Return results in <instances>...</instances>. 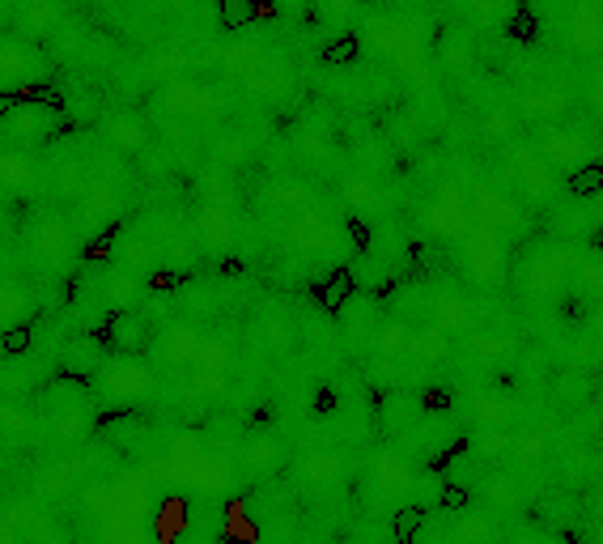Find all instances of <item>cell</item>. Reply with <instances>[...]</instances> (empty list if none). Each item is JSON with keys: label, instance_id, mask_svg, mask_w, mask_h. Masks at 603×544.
<instances>
[{"label": "cell", "instance_id": "cell-35", "mask_svg": "<svg viewBox=\"0 0 603 544\" xmlns=\"http://www.w3.org/2000/svg\"><path fill=\"white\" fill-rule=\"evenodd\" d=\"M201 192L208 197V204H226V197H230V166L201 170Z\"/></svg>", "mask_w": 603, "mask_h": 544}, {"label": "cell", "instance_id": "cell-4", "mask_svg": "<svg viewBox=\"0 0 603 544\" xmlns=\"http://www.w3.org/2000/svg\"><path fill=\"white\" fill-rule=\"evenodd\" d=\"M153 341V328L150 319L141 315V311H115L111 315V324H106V345L115 349L119 357H137V353H145Z\"/></svg>", "mask_w": 603, "mask_h": 544}, {"label": "cell", "instance_id": "cell-29", "mask_svg": "<svg viewBox=\"0 0 603 544\" xmlns=\"http://www.w3.org/2000/svg\"><path fill=\"white\" fill-rule=\"evenodd\" d=\"M196 222H201L204 243H213V248H217V243H226V239H230V208H226V204H204Z\"/></svg>", "mask_w": 603, "mask_h": 544}, {"label": "cell", "instance_id": "cell-21", "mask_svg": "<svg viewBox=\"0 0 603 544\" xmlns=\"http://www.w3.org/2000/svg\"><path fill=\"white\" fill-rule=\"evenodd\" d=\"M408 341H412V328L403 319H387L374 328V353L387 357V362H400L408 357Z\"/></svg>", "mask_w": 603, "mask_h": 544}, {"label": "cell", "instance_id": "cell-27", "mask_svg": "<svg viewBox=\"0 0 603 544\" xmlns=\"http://www.w3.org/2000/svg\"><path fill=\"white\" fill-rule=\"evenodd\" d=\"M565 192L574 200H591L603 192V162H587V166H578L574 175H565Z\"/></svg>", "mask_w": 603, "mask_h": 544}, {"label": "cell", "instance_id": "cell-42", "mask_svg": "<svg viewBox=\"0 0 603 544\" xmlns=\"http://www.w3.org/2000/svg\"><path fill=\"white\" fill-rule=\"evenodd\" d=\"M137 162H141V175H150V179H162L170 170V153L162 146H145L137 153Z\"/></svg>", "mask_w": 603, "mask_h": 544}, {"label": "cell", "instance_id": "cell-36", "mask_svg": "<svg viewBox=\"0 0 603 544\" xmlns=\"http://www.w3.org/2000/svg\"><path fill=\"white\" fill-rule=\"evenodd\" d=\"M302 472H306V481H328V477L341 472V459L332 451H315V455L302 459Z\"/></svg>", "mask_w": 603, "mask_h": 544}, {"label": "cell", "instance_id": "cell-12", "mask_svg": "<svg viewBox=\"0 0 603 544\" xmlns=\"http://www.w3.org/2000/svg\"><path fill=\"white\" fill-rule=\"evenodd\" d=\"M106 141L119 149V153L137 157L145 146H153L145 115H137V111H119V115H111V124H106Z\"/></svg>", "mask_w": 603, "mask_h": 544}, {"label": "cell", "instance_id": "cell-33", "mask_svg": "<svg viewBox=\"0 0 603 544\" xmlns=\"http://www.w3.org/2000/svg\"><path fill=\"white\" fill-rule=\"evenodd\" d=\"M315 13L328 26H349L352 17L361 13V0H315Z\"/></svg>", "mask_w": 603, "mask_h": 544}, {"label": "cell", "instance_id": "cell-46", "mask_svg": "<svg viewBox=\"0 0 603 544\" xmlns=\"http://www.w3.org/2000/svg\"><path fill=\"white\" fill-rule=\"evenodd\" d=\"M323 60H328V64H352V60H357V35H341L336 43H328Z\"/></svg>", "mask_w": 603, "mask_h": 544}, {"label": "cell", "instance_id": "cell-51", "mask_svg": "<svg viewBox=\"0 0 603 544\" xmlns=\"http://www.w3.org/2000/svg\"><path fill=\"white\" fill-rule=\"evenodd\" d=\"M591 332H595V341L603 345V302L595 306V311H591Z\"/></svg>", "mask_w": 603, "mask_h": 544}, {"label": "cell", "instance_id": "cell-34", "mask_svg": "<svg viewBox=\"0 0 603 544\" xmlns=\"http://www.w3.org/2000/svg\"><path fill=\"white\" fill-rule=\"evenodd\" d=\"M213 157H217V166H230L234 170V166L247 162V141L243 137H230V132L226 137H213Z\"/></svg>", "mask_w": 603, "mask_h": 544}, {"label": "cell", "instance_id": "cell-43", "mask_svg": "<svg viewBox=\"0 0 603 544\" xmlns=\"http://www.w3.org/2000/svg\"><path fill=\"white\" fill-rule=\"evenodd\" d=\"M536 459H544V439H514V451H510L514 468H531Z\"/></svg>", "mask_w": 603, "mask_h": 544}, {"label": "cell", "instance_id": "cell-5", "mask_svg": "<svg viewBox=\"0 0 603 544\" xmlns=\"http://www.w3.org/2000/svg\"><path fill=\"white\" fill-rule=\"evenodd\" d=\"M39 404H43V413H51V417H60V413H90L94 408V392L86 388V379L60 375V379H51L48 388L39 392Z\"/></svg>", "mask_w": 603, "mask_h": 544}, {"label": "cell", "instance_id": "cell-53", "mask_svg": "<svg viewBox=\"0 0 603 544\" xmlns=\"http://www.w3.org/2000/svg\"><path fill=\"white\" fill-rule=\"evenodd\" d=\"M0 544H13V532H9V528H0Z\"/></svg>", "mask_w": 603, "mask_h": 544}, {"label": "cell", "instance_id": "cell-8", "mask_svg": "<svg viewBox=\"0 0 603 544\" xmlns=\"http://www.w3.org/2000/svg\"><path fill=\"white\" fill-rule=\"evenodd\" d=\"M421 417H425V400L412 392H392V396H383V408H379V430H383V439H396L403 430H412Z\"/></svg>", "mask_w": 603, "mask_h": 544}, {"label": "cell", "instance_id": "cell-23", "mask_svg": "<svg viewBox=\"0 0 603 544\" xmlns=\"http://www.w3.org/2000/svg\"><path fill=\"white\" fill-rule=\"evenodd\" d=\"M99 370H102V345L99 341L81 337V341H73V345H68V353H64V375L86 379V375H99Z\"/></svg>", "mask_w": 603, "mask_h": 544}, {"label": "cell", "instance_id": "cell-50", "mask_svg": "<svg viewBox=\"0 0 603 544\" xmlns=\"http://www.w3.org/2000/svg\"><path fill=\"white\" fill-rule=\"evenodd\" d=\"M259 337H264L272 349H281L285 341H290V328H285L281 319H264V324H259Z\"/></svg>", "mask_w": 603, "mask_h": 544}, {"label": "cell", "instance_id": "cell-14", "mask_svg": "<svg viewBox=\"0 0 603 544\" xmlns=\"http://www.w3.org/2000/svg\"><path fill=\"white\" fill-rule=\"evenodd\" d=\"M201 332L192 328V324H170L166 332H162V357L170 362V366H183V362H196V353H201Z\"/></svg>", "mask_w": 603, "mask_h": 544}, {"label": "cell", "instance_id": "cell-3", "mask_svg": "<svg viewBox=\"0 0 603 544\" xmlns=\"http://www.w3.org/2000/svg\"><path fill=\"white\" fill-rule=\"evenodd\" d=\"M549 404H553L556 413H565V417L587 413L595 404V379L587 370H578V366L556 370L553 379H549Z\"/></svg>", "mask_w": 603, "mask_h": 544}, {"label": "cell", "instance_id": "cell-20", "mask_svg": "<svg viewBox=\"0 0 603 544\" xmlns=\"http://www.w3.org/2000/svg\"><path fill=\"white\" fill-rule=\"evenodd\" d=\"M472 417H476L480 430H510V421H514V404H510V396L485 392V396H476Z\"/></svg>", "mask_w": 603, "mask_h": 544}, {"label": "cell", "instance_id": "cell-19", "mask_svg": "<svg viewBox=\"0 0 603 544\" xmlns=\"http://www.w3.org/2000/svg\"><path fill=\"white\" fill-rule=\"evenodd\" d=\"M574 35H578V48L595 51L603 48V0H582L574 9Z\"/></svg>", "mask_w": 603, "mask_h": 544}, {"label": "cell", "instance_id": "cell-39", "mask_svg": "<svg viewBox=\"0 0 603 544\" xmlns=\"http://www.w3.org/2000/svg\"><path fill=\"white\" fill-rule=\"evenodd\" d=\"M106 298H111L119 311H128V306L137 302V277H132V273H111V281H106Z\"/></svg>", "mask_w": 603, "mask_h": 544}, {"label": "cell", "instance_id": "cell-37", "mask_svg": "<svg viewBox=\"0 0 603 544\" xmlns=\"http://www.w3.org/2000/svg\"><path fill=\"white\" fill-rule=\"evenodd\" d=\"M349 298H352V277L349 273H332V281L319 290V302H323L328 311H341Z\"/></svg>", "mask_w": 603, "mask_h": 544}, {"label": "cell", "instance_id": "cell-45", "mask_svg": "<svg viewBox=\"0 0 603 544\" xmlns=\"http://www.w3.org/2000/svg\"><path fill=\"white\" fill-rule=\"evenodd\" d=\"M35 490L48 497H60L68 490V472H64V468H43V472L35 477Z\"/></svg>", "mask_w": 603, "mask_h": 544}, {"label": "cell", "instance_id": "cell-13", "mask_svg": "<svg viewBox=\"0 0 603 544\" xmlns=\"http://www.w3.org/2000/svg\"><path fill=\"white\" fill-rule=\"evenodd\" d=\"M447 353H451V332H442L438 324H421V328H412L408 357H416V362L434 366V362H447Z\"/></svg>", "mask_w": 603, "mask_h": 544}, {"label": "cell", "instance_id": "cell-16", "mask_svg": "<svg viewBox=\"0 0 603 544\" xmlns=\"http://www.w3.org/2000/svg\"><path fill=\"white\" fill-rule=\"evenodd\" d=\"M434 51H438V64H442L447 73H463V68H472V60H476V43H472L467 30H447Z\"/></svg>", "mask_w": 603, "mask_h": 544}, {"label": "cell", "instance_id": "cell-11", "mask_svg": "<svg viewBox=\"0 0 603 544\" xmlns=\"http://www.w3.org/2000/svg\"><path fill=\"white\" fill-rule=\"evenodd\" d=\"M514 166H518V188L536 200V204H549V200H553V166H549L540 153L518 149V153H514Z\"/></svg>", "mask_w": 603, "mask_h": 544}, {"label": "cell", "instance_id": "cell-6", "mask_svg": "<svg viewBox=\"0 0 603 544\" xmlns=\"http://www.w3.org/2000/svg\"><path fill=\"white\" fill-rule=\"evenodd\" d=\"M99 375L106 400H137L150 392V370L137 357H119L115 366H102Z\"/></svg>", "mask_w": 603, "mask_h": 544}, {"label": "cell", "instance_id": "cell-1", "mask_svg": "<svg viewBox=\"0 0 603 544\" xmlns=\"http://www.w3.org/2000/svg\"><path fill=\"white\" fill-rule=\"evenodd\" d=\"M454 243H459V251H463V277H472V281L485 286V290L502 277V243H498L493 230H485V226H467Z\"/></svg>", "mask_w": 603, "mask_h": 544}, {"label": "cell", "instance_id": "cell-47", "mask_svg": "<svg viewBox=\"0 0 603 544\" xmlns=\"http://www.w3.org/2000/svg\"><path fill=\"white\" fill-rule=\"evenodd\" d=\"M345 200H349L352 208H370V204H374L379 197H374V184L357 175V179H349V184H345Z\"/></svg>", "mask_w": 603, "mask_h": 544}, {"label": "cell", "instance_id": "cell-38", "mask_svg": "<svg viewBox=\"0 0 603 544\" xmlns=\"http://www.w3.org/2000/svg\"><path fill=\"white\" fill-rule=\"evenodd\" d=\"M281 459V446L272 443V439H252V443H243V464L247 468H268V464H277Z\"/></svg>", "mask_w": 603, "mask_h": 544}, {"label": "cell", "instance_id": "cell-26", "mask_svg": "<svg viewBox=\"0 0 603 544\" xmlns=\"http://www.w3.org/2000/svg\"><path fill=\"white\" fill-rule=\"evenodd\" d=\"M544 515V523H553V528H565V523H578L582 519V497L569 494V490H556L553 497H544V506H540Z\"/></svg>", "mask_w": 603, "mask_h": 544}, {"label": "cell", "instance_id": "cell-52", "mask_svg": "<svg viewBox=\"0 0 603 544\" xmlns=\"http://www.w3.org/2000/svg\"><path fill=\"white\" fill-rule=\"evenodd\" d=\"M591 102H595V111H600V115H603V81H600V86H595V90H591Z\"/></svg>", "mask_w": 603, "mask_h": 544}, {"label": "cell", "instance_id": "cell-7", "mask_svg": "<svg viewBox=\"0 0 603 544\" xmlns=\"http://www.w3.org/2000/svg\"><path fill=\"white\" fill-rule=\"evenodd\" d=\"M467 217H472L476 226L493 230V235H502V230H514V226L523 222L518 204H514V200H505V197H498V192H476V200L467 204Z\"/></svg>", "mask_w": 603, "mask_h": 544}, {"label": "cell", "instance_id": "cell-48", "mask_svg": "<svg viewBox=\"0 0 603 544\" xmlns=\"http://www.w3.org/2000/svg\"><path fill=\"white\" fill-rule=\"evenodd\" d=\"M485 132H489V137H514V115H510L505 106H493V111L485 115Z\"/></svg>", "mask_w": 603, "mask_h": 544}, {"label": "cell", "instance_id": "cell-31", "mask_svg": "<svg viewBox=\"0 0 603 544\" xmlns=\"http://www.w3.org/2000/svg\"><path fill=\"white\" fill-rule=\"evenodd\" d=\"M0 184L9 188H30L35 184V162L26 153H4L0 157Z\"/></svg>", "mask_w": 603, "mask_h": 544}, {"label": "cell", "instance_id": "cell-18", "mask_svg": "<svg viewBox=\"0 0 603 544\" xmlns=\"http://www.w3.org/2000/svg\"><path fill=\"white\" fill-rule=\"evenodd\" d=\"M434 324H438L442 332H451V337H467V328H472V306H467L463 298L434 294Z\"/></svg>", "mask_w": 603, "mask_h": 544}, {"label": "cell", "instance_id": "cell-40", "mask_svg": "<svg viewBox=\"0 0 603 544\" xmlns=\"http://www.w3.org/2000/svg\"><path fill=\"white\" fill-rule=\"evenodd\" d=\"M26 315V298L22 290H0V332H9V328H17V319Z\"/></svg>", "mask_w": 603, "mask_h": 544}, {"label": "cell", "instance_id": "cell-22", "mask_svg": "<svg viewBox=\"0 0 603 544\" xmlns=\"http://www.w3.org/2000/svg\"><path fill=\"white\" fill-rule=\"evenodd\" d=\"M429 226H434V235H442V239H459L467 226H472V217H467V204H451V200H434V208H429Z\"/></svg>", "mask_w": 603, "mask_h": 544}, {"label": "cell", "instance_id": "cell-28", "mask_svg": "<svg viewBox=\"0 0 603 544\" xmlns=\"http://www.w3.org/2000/svg\"><path fill=\"white\" fill-rule=\"evenodd\" d=\"M217 13H221L226 30H247L255 17L264 13V4L259 0H217Z\"/></svg>", "mask_w": 603, "mask_h": 544}, {"label": "cell", "instance_id": "cell-30", "mask_svg": "<svg viewBox=\"0 0 603 544\" xmlns=\"http://www.w3.org/2000/svg\"><path fill=\"white\" fill-rule=\"evenodd\" d=\"M145 430V421L137 417V413H115L111 421H102V439L111 446H128L137 443V434Z\"/></svg>", "mask_w": 603, "mask_h": 544}, {"label": "cell", "instance_id": "cell-49", "mask_svg": "<svg viewBox=\"0 0 603 544\" xmlns=\"http://www.w3.org/2000/svg\"><path fill=\"white\" fill-rule=\"evenodd\" d=\"M0 345H4V353H26L30 349V328H9V332H0Z\"/></svg>", "mask_w": 603, "mask_h": 544}, {"label": "cell", "instance_id": "cell-17", "mask_svg": "<svg viewBox=\"0 0 603 544\" xmlns=\"http://www.w3.org/2000/svg\"><path fill=\"white\" fill-rule=\"evenodd\" d=\"M294 243H298V248H310V251H332L341 243V235H336L332 222H323V217H315V213H302L298 226H294Z\"/></svg>", "mask_w": 603, "mask_h": 544}, {"label": "cell", "instance_id": "cell-25", "mask_svg": "<svg viewBox=\"0 0 603 544\" xmlns=\"http://www.w3.org/2000/svg\"><path fill=\"white\" fill-rule=\"evenodd\" d=\"M480 494H485V506H489L493 515H502V510H518L514 477H505V472H489V477H485V485H480Z\"/></svg>", "mask_w": 603, "mask_h": 544}, {"label": "cell", "instance_id": "cell-10", "mask_svg": "<svg viewBox=\"0 0 603 544\" xmlns=\"http://www.w3.org/2000/svg\"><path fill=\"white\" fill-rule=\"evenodd\" d=\"M569 260L565 255H556V251H540L531 264H527V290L536 298H553L565 290V281H569Z\"/></svg>", "mask_w": 603, "mask_h": 544}, {"label": "cell", "instance_id": "cell-2", "mask_svg": "<svg viewBox=\"0 0 603 544\" xmlns=\"http://www.w3.org/2000/svg\"><path fill=\"white\" fill-rule=\"evenodd\" d=\"M540 157H544L553 170L574 175L578 166L591 162V137H582L578 128H549V132L540 137Z\"/></svg>", "mask_w": 603, "mask_h": 544}, {"label": "cell", "instance_id": "cell-32", "mask_svg": "<svg viewBox=\"0 0 603 544\" xmlns=\"http://www.w3.org/2000/svg\"><path fill=\"white\" fill-rule=\"evenodd\" d=\"M55 434H60V443L77 446L94 434V421H90L86 413H60V417H55Z\"/></svg>", "mask_w": 603, "mask_h": 544}, {"label": "cell", "instance_id": "cell-9", "mask_svg": "<svg viewBox=\"0 0 603 544\" xmlns=\"http://www.w3.org/2000/svg\"><path fill=\"white\" fill-rule=\"evenodd\" d=\"M392 319H403L408 328L434 324V294H429V286H421V281L396 286V294H392Z\"/></svg>", "mask_w": 603, "mask_h": 544}, {"label": "cell", "instance_id": "cell-15", "mask_svg": "<svg viewBox=\"0 0 603 544\" xmlns=\"http://www.w3.org/2000/svg\"><path fill=\"white\" fill-rule=\"evenodd\" d=\"M374 477H379V490H383V494H408V490H416L412 464H408L403 455H396V451H383V455H379Z\"/></svg>", "mask_w": 603, "mask_h": 544}, {"label": "cell", "instance_id": "cell-41", "mask_svg": "<svg viewBox=\"0 0 603 544\" xmlns=\"http://www.w3.org/2000/svg\"><path fill=\"white\" fill-rule=\"evenodd\" d=\"M51 188H55V197L60 200H73L81 188H86L81 166H60V170H55V179H51Z\"/></svg>", "mask_w": 603, "mask_h": 544}, {"label": "cell", "instance_id": "cell-24", "mask_svg": "<svg viewBox=\"0 0 603 544\" xmlns=\"http://www.w3.org/2000/svg\"><path fill=\"white\" fill-rule=\"evenodd\" d=\"M510 451H514V434L510 430H480V439L472 443V459L498 468V464L510 459Z\"/></svg>", "mask_w": 603, "mask_h": 544}, {"label": "cell", "instance_id": "cell-44", "mask_svg": "<svg viewBox=\"0 0 603 544\" xmlns=\"http://www.w3.org/2000/svg\"><path fill=\"white\" fill-rule=\"evenodd\" d=\"M425 523V506H403L400 515H396V544H408L412 541V532Z\"/></svg>", "mask_w": 603, "mask_h": 544}]
</instances>
